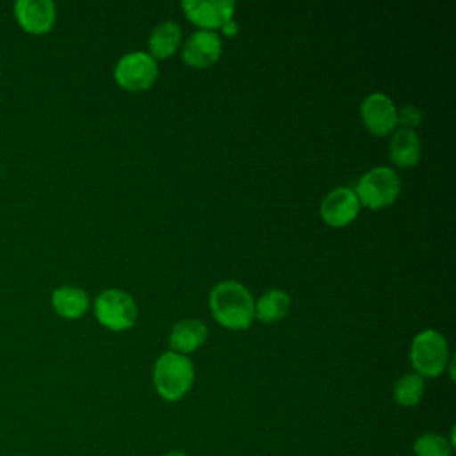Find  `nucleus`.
<instances>
[{
	"label": "nucleus",
	"instance_id": "1",
	"mask_svg": "<svg viewBox=\"0 0 456 456\" xmlns=\"http://www.w3.org/2000/svg\"><path fill=\"white\" fill-rule=\"evenodd\" d=\"M208 305L216 321L232 330H244L255 317V301L251 292L235 280H224L214 285Z\"/></svg>",
	"mask_w": 456,
	"mask_h": 456
},
{
	"label": "nucleus",
	"instance_id": "2",
	"mask_svg": "<svg viewBox=\"0 0 456 456\" xmlns=\"http://www.w3.org/2000/svg\"><path fill=\"white\" fill-rule=\"evenodd\" d=\"M194 383V365L180 353L167 351L153 365V387L164 401H180Z\"/></svg>",
	"mask_w": 456,
	"mask_h": 456
},
{
	"label": "nucleus",
	"instance_id": "3",
	"mask_svg": "<svg viewBox=\"0 0 456 456\" xmlns=\"http://www.w3.org/2000/svg\"><path fill=\"white\" fill-rule=\"evenodd\" d=\"M410 362L415 372L422 378L442 374L449 362V346L445 337L436 330L417 333L410 346Z\"/></svg>",
	"mask_w": 456,
	"mask_h": 456
},
{
	"label": "nucleus",
	"instance_id": "4",
	"mask_svg": "<svg viewBox=\"0 0 456 456\" xmlns=\"http://www.w3.org/2000/svg\"><path fill=\"white\" fill-rule=\"evenodd\" d=\"M401 189L399 175L388 166H378L367 171L358 185H356V198L369 208H383L394 203Z\"/></svg>",
	"mask_w": 456,
	"mask_h": 456
},
{
	"label": "nucleus",
	"instance_id": "5",
	"mask_svg": "<svg viewBox=\"0 0 456 456\" xmlns=\"http://www.w3.org/2000/svg\"><path fill=\"white\" fill-rule=\"evenodd\" d=\"M94 315L105 328L121 331L134 326L137 319V305L128 292L107 289L94 299Z\"/></svg>",
	"mask_w": 456,
	"mask_h": 456
},
{
	"label": "nucleus",
	"instance_id": "6",
	"mask_svg": "<svg viewBox=\"0 0 456 456\" xmlns=\"http://www.w3.org/2000/svg\"><path fill=\"white\" fill-rule=\"evenodd\" d=\"M157 73V61L146 52L125 53L114 68V77L118 84L128 91L148 89L155 82Z\"/></svg>",
	"mask_w": 456,
	"mask_h": 456
},
{
	"label": "nucleus",
	"instance_id": "7",
	"mask_svg": "<svg viewBox=\"0 0 456 456\" xmlns=\"http://www.w3.org/2000/svg\"><path fill=\"white\" fill-rule=\"evenodd\" d=\"M14 18L21 30L41 36L55 25L57 9L52 0H18L14 4Z\"/></svg>",
	"mask_w": 456,
	"mask_h": 456
},
{
	"label": "nucleus",
	"instance_id": "8",
	"mask_svg": "<svg viewBox=\"0 0 456 456\" xmlns=\"http://www.w3.org/2000/svg\"><path fill=\"white\" fill-rule=\"evenodd\" d=\"M182 9L189 16L191 21L203 27L205 30H212L223 27L232 20L235 11L233 0H183Z\"/></svg>",
	"mask_w": 456,
	"mask_h": 456
},
{
	"label": "nucleus",
	"instance_id": "9",
	"mask_svg": "<svg viewBox=\"0 0 456 456\" xmlns=\"http://www.w3.org/2000/svg\"><path fill=\"white\" fill-rule=\"evenodd\" d=\"M360 110L365 126L376 135H385L397 125V109L394 102L383 93L367 94Z\"/></svg>",
	"mask_w": 456,
	"mask_h": 456
},
{
	"label": "nucleus",
	"instance_id": "10",
	"mask_svg": "<svg viewBox=\"0 0 456 456\" xmlns=\"http://www.w3.org/2000/svg\"><path fill=\"white\" fill-rule=\"evenodd\" d=\"M360 210V201L356 192L351 187H335L331 189L322 203L321 216L330 226H346L349 224Z\"/></svg>",
	"mask_w": 456,
	"mask_h": 456
},
{
	"label": "nucleus",
	"instance_id": "11",
	"mask_svg": "<svg viewBox=\"0 0 456 456\" xmlns=\"http://www.w3.org/2000/svg\"><path fill=\"white\" fill-rule=\"evenodd\" d=\"M221 50H223V45H221L219 34L214 30L200 28L187 37L183 45L182 59L189 66L207 68L219 59Z\"/></svg>",
	"mask_w": 456,
	"mask_h": 456
},
{
	"label": "nucleus",
	"instance_id": "12",
	"mask_svg": "<svg viewBox=\"0 0 456 456\" xmlns=\"http://www.w3.org/2000/svg\"><path fill=\"white\" fill-rule=\"evenodd\" d=\"M207 338V326L198 319L178 321L169 333V346L175 353L185 354L198 349Z\"/></svg>",
	"mask_w": 456,
	"mask_h": 456
},
{
	"label": "nucleus",
	"instance_id": "13",
	"mask_svg": "<svg viewBox=\"0 0 456 456\" xmlns=\"http://www.w3.org/2000/svg\"><path fill=\"white\" fill-rule=\"evenodd\" d=\"M52 306L64 319H78L89 306V296L80 287L62 285L52 292Z\"/></svg>",
	"mask_w": 456,
	"mask_h": 456
},
{
	"label": "nucleus",
	"instance_id": "14",
	"mask_svg": "<svg viewBox=\"0 0 456 456\" xmlns=\"http://www.w3.org/2000/svg\"><path fill=\"white\" fill-rule=\"evenodd\" d=\"M420 139L415 130L399 128L390 139V159L394 164L408 167L419 162Z\"/></svg>",
	"mask_w": 456,
	"mask_h": 456
},
{
	"label": "nucleus",
	"instance_id": "15",
	"mask_svg": "<svg viewBox=\"0 0 456 456\" xmlns=\"http://www.w3.org/2000/svg\"><path fill=\"white\" fill-rule=\"evenodd\" d=\"M182 41V28L176 21L166 20L160 21L150 34L148 46H150V55L155 59H166L171 55Z\"/></svg>",
	"mask_w": 456,
	"mask_h": 456
},
{
	"label": "nucleus",
	"instance_id": "16",
	"mask_svg": "<svg viewBox=\"0 0 456 456\" xmlns=\"http://www.w3.org/2000/svg\"><path fill=\"white\" fill-rule=\"evenodd\" d=\"M290 305V297L287 292L280 289H271L262 294L255 305V315L262 322H274L287 315Z\"/></svg>",
	"mask_w": 456,
	"mask_h": 456
},
{
	"label": "nucleus",
	"instance_id": "17",
	"mask_svg": "<svg viewBox=\"0 0 456 456\" xmlns=\"http://www.w3.org/2000/svg\"><path fill=\"white\" fill-rule=\"evenodd\" d=\"M422 395H424V378L419 376L417 372L403 374L394 383V401L399 406H404V408L417 406Z\"/></svg>",
	"mask_w": 456,
	"mask_h": 456
},
{
	"label": "nucleus",
	"instance_id": "18",
	"mask_svg": "<svg viewBox=\"0 0 456 456\" xmlns=\"http://www.w3.org/2000/svg\"><path fill=\"white\" fill-rule=\"evenodd\" d=\"M454 445L449 442L447 436L440 433H422L413 442V454L415 456H451Z\"/></svg>",
	"mask_w": 456,
	"mask_h": 456
},
{
	"label": "nucleus",
	"instance_id": "19",
	"mask_svg": "<svg viewBox=\"0 0 456 456\" xmlns=\"http://www.w3.org/2000/svg\"><path fill=\"white\" fill-rule=\"evenodd\" d=\"M422 121V112L413 105H404L397 110V123L403 125V128L413 130Z\"/></svg>",
	"mask_w": 456,
	"mask_h": 456
},
{
	"label": "nucleus",
	"instance_id": "20",
	"mask_svg": "<svg viewBox=\"0 0 456 456\" xmlns=\"http://www.w3.org/2000/svg\"><path fill=\"white\" fill-rule=\"evenodd\" d=\"M223 30H224V34H228V36H233V34H237V23L233 21V18L230 20V21H226L223 27H221Z\"/></svg>",
	"mask_w": 456,
	"mask_h": 456
},
{
	"label": "nucleus",
	"instance_id": "21",
	"mask_svg": "<svg viewBox=\"0 0 456 456\" xmlns=\"http://www.w3.org/2000/svg\"><path fill=\"white\" fill-rule=\"evenodd\" d=\"M164 456H187L183 451H180V449H173V451H167Z\"/></svg>",
	"mask_w": 456,
	"mask_h": 456
}]
</instances>
